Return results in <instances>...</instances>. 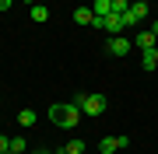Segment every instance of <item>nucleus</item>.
I'll return each mask as SVG.
<instances>
[{"label":"nucleus","instance_id":"1","mask_svg":"<svg viewBox=\"0 0 158 154\" xmlns=\"http://www.w3.org/2000/svg\"><path fill=\"white\" fill-rule=\"evenodd\" d=\"M81 116H85V112H81L74 102L70 105H49V109H46V119H49L53 126H63V130H74Z\"/></svg>","mask_w":158,"mask_h":154},{"label":"nucleus","instance_id":"2","mask_svg":"<svg viewBox=\"0 0 158 154\" xmlns=\"http://www.w3.org/2000/svg\"><path fill=\"white\" fill-rule=\"evenodd\" d=\"M91 25H95L98 32H106V35H123V28H127L123 14H106V18H95Z\"/></svg>","mask_w":158,"mask_h":154},{"label":"nucleus","instance_id":"3","mask_svg":"<svg viewBox=\"0 0 158 154\" xmlns=\"http://www.w3.org/2000/svg\"><path fill=\"white\" fill-rule=\"evenodd\" d=\"M106 49H109V56H127V53H130V39H127V35H109Z\"/></svg>","mask_w":158,"mask_h":154},{"label":"nucleus","instance_id":"4","mask_svg":"<svg viewBox=\"0 0 158 154\" xmlns=\"http://www.w3.org/2000/svg\"><path fill=\"white\" fill-rule=\"evenodd\" d=\"M81 112H85V116H102V112H106V98H102V95H88L85 105H81Z\"/></svg>","mask_w":158,"mask_h":154},{"label":"nucleus","instance_id":"5","mask_svg":"<svg viewBox=\"0 0 158 154\" xmlns=\"http://www.w3.org/2000/svg\"><path fill=\"white\" fill-rule=\"evenodd\" d=\"M148 14H151V11H148V4H137V0H134V4H130V11L123 14V21H127V28H130V25H137V21H144Z\"/></svg>","mask_w":158,"mask_h":154},{"label":"nucleus","instance_id":"6","mask_svg":"<svg viewBox=\"0 0 158 154\" xmlns=\"http://www.w3.org/2000/svg\"><path fill=\"white\" fill-rule=\"evenodd\" d=\"M134 46L141 49V53H144V49H158V39H155L151 32H137V39H134Z\"/></svg>","mask_w":158,"mask_h":154},{"label":"nucleus","instance_id":"7","mask_svg":"<svg viewBox=\"0 0 158 154\" xmlns=\"http://www.w3.org/2000/svg\"><path fill=\"white\" fill-rule=\"evenodd\" d=\"M155 67H158V53H155V49H144V53H141V70L151 74Z\"/></svg>","mask_w":158,"mask_h":154},{"label":"nucleus","instance_id":"8","mask_svg":"<svg viewBox=\"0 0 158 154\" xmlns=\"http://www.w3.org/2000/svg\"><path fill=\"white\" fill-rule=\"evenodd\" d=\"M18 123L28 130V126H35V123H39V112H35V109H21V112H18Z\"/></svg>","mask_w":158,"mask_h":154},{"label":"nucleus","instance_id":"9","mask_svg":"<svg viewBox=\"0 0 158 154\" xmlns=\"http://www.w3.org/2000/svg\"><path fill=\"white\" fill-rule=\"evenodd\" d=\"M91 14H95V18L113 14V0H95V4H91Z\"/></svg>","mask_w":158,"mask_h":154},{"label":"nucleus","instance_id":"10","mask_svg":"<svg viewBox=\"0 0 158 154\" xmlns=\"http://www.w3.org/2000/svg\"><path fill=\"white\" fill-rule=\"evenodd\" d=\"M91 21H95L91 7H77V11H74V25H91Z\"/></svg>","mask_w":158,"mask_h":154},{"label":"nucleus","instance_id":"11","mask_svg":"<svg viewBox=\"0 0 158 154\" xmlns=\"http://www.w3.org/2000/svg\"><path fill=\"white\" fill-rule=\"evenodd\" d=\"M98 151H102V154H113V151H119V140H116V137H102V140H98Z\"/></svg>","mask_w":158,"mask_h":154},{"label":"nucleus","instance_id":"12","mask_svg":"<svg viewBox=\"0 0 158 154\" xmlns=\"http://www.w3.org/2000/svg\"><path fill=\"white\" fill-rule=\"evenodd\" d=\"M63 154H85V140H70L67 147H63Z\"/></svg>","mask_w":158,"mask_h":154},{"label":"nucleus","instance_id":"13","mask_svg":"<svg viewBox=\"0 0 158 154\" xmlns=\"http://www.w3.org/2000/svg\"><path fill=\"white\" fill-rule=\"evenodd\" d=\"M32 18H35V21H49V11H46L42 4H35L32 7Z\"/></svg>","mask_w":158,"mask_h":154},{"label":"nucleus","instance_id":"14","mask_svg":"<svg viewBox=\"0 0 158 154\" xmlns=\"http://www.w3.org/2000/svg\"><path fill=\"white\" fill-rule=\"evenodd\" d=\"M130 11V0H113V14H127Z\"/></svg>","mask_w":158,"mask_h":154},{"label":"nucleus","instance_id":"15","mask_svg":"<svg viewBox=\"0 0 158 154\" xmlns=\"http://www.w3.org/2000/svg\"><path fill=\"white\" fill-rule=\"evenodd\" d=\"M11 151V137H4V133H0V154H7Z\"/></svg>","mask_w":158,"mask_h":154},{"label":"nucleus","instance_id":"16","mask_svg":"<svg viewBox=\"0 0 158 154\" xmlns=\"http://www.w3.org/2000/svg\"><path fill=\"white\" fill-rule=\"evenodd\" d=\"M148 32H151L155 39H158V18H151V28H148Z\"/></svg>","mask_w":158,"mask_h":154},{"label":"nucleus","instance_id":"17","mask_svg":"<svg viewBox=\"0 0 158 154\" xmlns=\"http://www.w3.org/2000/svg\"><path fill=\"white\" fill-rule=\"evenodd\" d=\"M11 4L14 0H0V11H11Z\"/></svg>","mask_w":158,"mask_h":154},{"label":"nucleus","instance_id":"18","mask_svg":"<svg viewBox=\"0 0 158 154\" xmlns=\"http://www.w3.org/2000/svg\"><path fill=\"white\" fill-rule=\"evenodd\" d=\"M35 154H63V151H35Z\"/></svg>","mask_w":158,"mask_h":154},{"label":"nucleus","instance_id":"19","mask_svg":"<svg viewBox=\"0 0 158 154\" xmlns=\"http://www.w3.org/2000/svg\"><path fill=\"white\" fill-rule=\"evenodd\" d=\"M21 4H28V7H35V0H21Z\"/></svg>","mask_w":158,"mask_h":154},{"label":"nucleus","instance_id":"20","mask_svg":"<svg viewBox=\"0 0 158 154\" xmlns=\"http://www.w3.org/2000/svg\"><path fill=\"white\" fill-rule=\"evenodd\" d=\"M137 4H148V0H137Z\"/></svg>","mask_w":158,"mask_h":154},{"label":"nucleus","instance_id":"21","mask_svg":"<svg viewBox=\"0 0 158 154\" xmlns=\"http://www.w3.org/2000/svg\"><path fill=\"white\" fill-rule=\"evenodd\" d=\"M155 53H158V49H155Z\"/></svg>","mask_w":158,"mask_h":154}]
</instances>
